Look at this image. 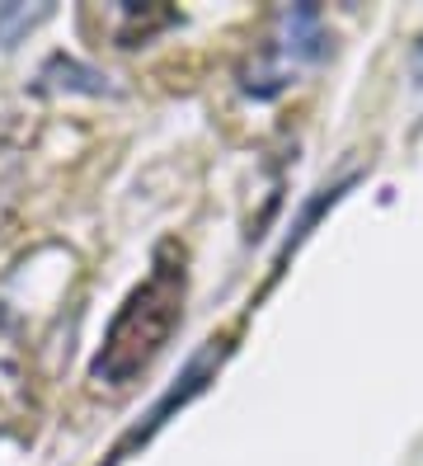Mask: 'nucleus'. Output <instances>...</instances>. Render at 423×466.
Returning a JSON list of instances; mask_svg holds the SVG:
<instances>
[{"label": "nucleus", "instance_id": "obj_1", "mask_svg": "<svg viewBox=\"0 0 423 466\" xmlns=\"http://www.w3.org/2000/svg\"><path fill=\"white\" fill-rule=\"evenodd\" d=\"M179 316H184V259L175 250H160V259L146 273V283L132 288L123 311L113 316L104 349L90 363L95 381H104V387H127L136 372H146L151 359L169 344V335H175Z\"/></svg>", "mask_w": 423, "mask_h": 466}, {"label": "nucleus", "instance_id": "obj_2", "mask_svg": "<svg viewBox=\"0 0 423 466\" xmlns=\"http://www.w3.org/2000/svg\"><path fill=\"white\" fill-rule=\"evenodd\" d=\"M329 34H325V19L316 5H292V10H282L277 19V34L259 47V57H254V66L245 71V90L249 95H277V90H287V80L306 66V62H316L320 52H325Z\"/></svg>", "mask_w": 423, "mask_h": 466}]
</instances>
